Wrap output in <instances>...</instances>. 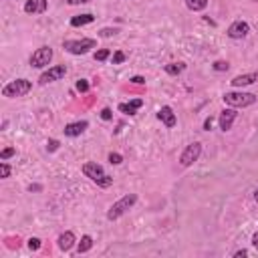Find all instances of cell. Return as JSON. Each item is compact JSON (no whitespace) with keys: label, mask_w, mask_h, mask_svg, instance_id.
Returning a JSON list of instances; mask_svg holds the SVG:
<instances>
[{"label":"cell","mask_w":258,"mask_h":258,"mask_svg":"<svg viewBox=\"0 0 258 258\" xmlns=\"http://www.w3.org/2000/svg\"><path fill=\"white\" fill-rule=\"evenodd\" d=\"M49 10V0H26L24 12L26 14H45Z\"/></svg>","instance_id":"11"},{"label":"cell","mask_w":258,"mask_h":258,"mask_svg":"<svg viewBox=\"0 0 258 258\" xmlns=\"http://www.w3.org/2000/svg\"><path fill=\"white\" fill-rule=\"evenodd\" d=\"M254 202H258V188L254 190Z\"/></svg>","instance_id":"37"},{"label":"cell","mask_w":258,"mask_h":258,"mask_svg":"<svg viewBox=\"0 0 258 258\" xmlns=\"http://www.w3.org/2000/svg\"><path fill=\"white\" fill-rule=\"evenodd\" d=\"M111 61H113V64H121V63H125V61H127V55H125L123 51H115Z\"/></svg>","instance_id":"25"},{"label":"cell","mask_w":258,"mask_h":258,"mask_svg":"<svg viewBox=\"0 0 258 258\" xmlns=\"http://www.w3.org/2000/svg\"><path fill=\"white\" fill-rule=\"evenodd\" d=\"M32 89V81L28 79H16V81H10L2 87V97L6 99H14V97H24L26 93H30Z\"/></svg>","instance_id":"4"},{"label":"cell","mask_w":258,"mask_h":258,"mask_svg":"<svg viewBox=\"0 0 258 258\" xmlns=\"http://www.w3.org/2000/svg\"><path fill=\"white\" fill-rule=\"evenodd\" d=\"M222 101L228 105V107H234V109H244V107H250L258 101V97L252 95V93H244V91H230V93H224L222 95Z\"/></svg>","instance_id":"2"},{"label":"cell","mask_w":258,"mask_h":258,"mask_svg":"<svg viewBox=\"0 0 258 258\" xmlns=\"http://www.w3.org/2000/svg\"><path fill=\"white\" fill-rule=\"evenodd\" d=\"M83 174H85V178H89L99 188H111L113 186V178L103 170V166L97 164V161H87V164H83Z\"/></svg>","instance_id":"1"},{"label":"cell","mask_w":258,"mask_h":258,"mask_svg":"<svg viewBox=\"0 0 258 258\" xmlns=\"http://www.w3.org/2000/svg\"><path fill=\"white\" fill-rule=\"evenodd\" d=\"M16 153V149L14 147H6V149H2V153H0V159H2V161H6L8 157H12Z\"/></svg>","instance_id":"27"},{"label":"cell","mask_w":258,"mask_h":258,"mask_svg":"<svg viewBox=\"0 0 258 258\" xmlns=\"http://www.w3.org/2000/svg\"><path fill=\"white\" fill-rule=\"evenodd\" d=\"M135 202H137V196H135V194H125L123 198H119L115 204H111V208L107 210V220H111V222L119 220L125 212H129V210L135 206Z\"/></svg>","instance_id":"3"},{"label":"cell","mask_w":258,"mask_h":258,"mask_svg":"<svg viewBox=\"0 0 258 258\" xmlns=\"http://www.w3.org/2000/svg\"><path fill=\"white\" fill-rule=\"evenodd\" d=\"M91 248H93V238H91L89 234H85V236L81 238L79 246H77V252H79V254H85V252H89Z\"/></svg>","instance_id":"20"},{"label":"cell","mask_w":258,"mask_h":258,"mask_svg":"<svg viewBox=\"0 0 258 258\" xmlns=\"http://www.w3.org/2000/svg\"><path fill=\"white\" fill-rule=\"evenodd\" d=\"M93 57H95V61L101 63V61H107V59L111 57V51H109V49H101V51H97Z\"/></svg>","instance_id":"24"},{"label":"cell","mask_w":258,"mask_h":258,"mask_svg":"<svg viewBox=\"0 0 258 258\" xmlns=\"http://www.w3.org/2000/svg\"><path fill=\"white\" fill-rule=\"evenodd\" d=\"M143 105V99H131L129 103H119L117 105V111L123 113V115H129V117H133L137 115V109Z\"/></svg>","instance_id":"15"},{"label":"cell","mask_w":258,"mask_h":258,"mask_svg":"<svg viewBox=\"0 0 258 258\" xmlns=\"http://www.w3.org/2000/svg\"><path fill=\"white\" fill-rule=\"evenodd\" d=\"M164 71L168 75H172V77H178V75H182L186 71V63H168L164 67Z\"/></svg>","instance_id":"18"},{"label":"cell","mask_w":258,"mask_h":258,"mask_svg":"<svg viewBox=\"0 0 258 258\" xmlns=\"http://www.w3.org/2000/svg\"><path fill=\"white\" fill-rule=\"evenodd\" d=\"M129 81H131L133 85H145V79H143L141 75H135V77H131V79H129Z\"/></svg>","instance_id":"32"},{"label":"cell","mask_w":258,"mask_h":258,"mask_svg":"<svg viewBox=\"0 0 258 258\" xmlns=\"http://www.w3.org/2000/svg\"><path fill=\"white\" fill-rule=\"evenodd\" d=\"M200 155H202V143H200V141L190 143V145L180 153V166H182V168L194 166V164H196V161L200 159Z\"/></svg>","instance_id":"7"},{"label":"cell","mask_w":258,"mask_h":258,"mask_svg":"<svg viewBox=\"0 0 258 258\" xmlns=\"http://www.w3.org/2000/svg\"><path fill=\"white\" fill-rule=\"evenodd\" d=\"M89 127V121H73V123H67V125H64V129H63V131H64V135H67V137H79L81 133H85V129Z\"/></svg>","instance_id":"13"},{"label":"cell","mask_w":258,"mask_h":258,"mask_svg":"<svg viewBox=\"0 0 258 258\" xmlns=\"http://www.w3.org/2000/svg\"><path fill=\"white\" fill-rule=\"evenodd\" d=\"M186 6L194 12H200V10H206L208 8V0H184Z\"/></svg>","instance_id":"19"},{"label":"cell","mask_w":258,"mask_h":258,"mask_svg":"<svg viewBox=\"0 0 258 258\" xmlns=\"http://www.w3.org/2000/svg\"><path fill=\"white\" fill-rule=\"evenodd\" d=\"M75 242H77V236H75V232H73V230H67V232H63V234L59 236V240H57V246H59V250L67 252V250H71V248L75 246Z\"/></svg>","instance_id":"14"},{"label":"cell","mask_w":258,"mask_h":258,"mask_svg":"<svg viewBox=\"0 0 258 258\" xmlns=\"http://www.w3.org/2000/svg\"><path fill=\"white\" fill-rule=\"evenodd\" d=\"M101 119H103V121H111V119H113V111H111L109 107L101 109Z\"/></svg>","instance_id":"31"},{"label":"cell","mask_w":258,"mask_h":258,"mask_svg":"<svg viewBox=\"0 0 258 258\" xmlns=\"http://www.w3.org/2000/svg\"><path fill=\"white\" fill-rule=\"evenodd\" d=\"M64 75H67V67H64V64H55V67H49V69L39 77V83H41V85L55 83V81H61Z\"/></svg>","instance_id":"8"},{"label":"cell","mask_w":258,"mask_h":258,"mask_svg":"<svg viewBox=\"0 0 258 258\" xmlns=\"http://www.w3.org/2000/svg\"><path fill=\"white\" fill-rule=\"evenodd\" d=\"M212 69H214L216 73H222V71H228L230 64H228V61H216V63L212 64Z\"/></svg>","instance_id":"22"},{"label":"cell","mask_w":258,"mask_h":258,"mask_svg":"<svg viewBox=\"0 0 258 258\" xmlns=\"http://www.w3.org/2000/svg\"><path fill=\"white\" fill-rule=\"evenodd\" d=\"M157 119L164 123L168 129H172V127H176V123H178V117H176V113H174V109L170 107V105H164L159 111H157Z\"/></svg>","instance_id":"12"},{"label":"cell","mask_w":258,"mask_h":258,"mask_svg":"<svg viewBox=\"0 0 258 258\" xmlns=\"http://www.w3.org/2000/svg\"><path fill=\"white\" fill-rule=\"evenodd\" d=\"M67 4H71V6H75V4H87V2H91V0H64Z\"/></svg>","instance_id":"33"},{"label":"cell","mask_w":258,"mask_h":258,"mask_svg":"<svg viewBox=\"0 0 258 258\" xmlns=\"http://www.w3.org/2000/svg\"><path fill=\"white\" fill-rule=\"evenodd\" d=\"M236 117H238V113H236V109H234V107H228V109H222V111H220L218 123H220V129H222L224 133H226V131H230V129H232V125H234Z\"/></svg>","instance_id":"10"},{"label":"cell","mask_w":258,"mask_h":258,"mask_svg":"<svg viewBox=\"0 0 258 258\" xmlns=\"http://www.w3.org/2000/svg\"><path fill=\"white\" fill-rule=\"evenodd\" d=\"M10 174H12V168L6 164V161H0V178L6 180V178H10Z\"/></svg>","instance_id":"21"},{"label":"cell","mask_w":258,"mask_h":258,"mask_svg":"<svg viewBox=\"0 0 258 258\" xmlns=\"http://www.w3.org/2000/svg\"><path fill=\"white\" fill-rule=\"evenodd\" d=\"M51 61H53V49L49 45H45V47H39L30 55V67L32 69H45L51 64Z\"/></svg>","instance_id":"5"},{"label":"cell","mask_w":258,"mask_h":258,"mask_svg":"<svg viewBox=\"0 0 258 258\" xmlns=\"http://www.w3.org/2000/svg\"><path fill=\"white\" fill-rule=\"evenodd\" d=\"M256 2H258V0H256Z\"/></svg>","instance_id":"38"},{"label":"cell","mask_w":258,"mask_h":258,"mask_svg":"<svg viewBox=\"0 0 258 258\" xmlns=\"http://www.w3.org/2000/svg\"><path fill=\"white\" fill-rule=\"evenodd\" d=\"M59 145H61V143H59V139H49V141H47V151H51V153H53V151H57V149H59Z\"/></svg>","instance_id":"30"},{"label":"cell","mask_w":258,"mask_h":258,"mask_svg":"<svg viewBox=\"0 0 258 258\" xmlns=\"http://www.w3.org/2000/svg\"><path fill=\"white\" fill-rule=\"evenodd\" d=\"M248 32H250V24L246 20H234L228 26V30H226V35H228L230 39H234V41H240V39L248 37Z\"/></svg>","instance_id":"9"},{"label":"cell","mask_w":258,"mask_h":258,"mask_svg":"<svg viewBox=\"0 0 258 258\" xmlns=\"http://www.w3.org/2000/svg\"><path fill=\"white\" fill-rule=\"evenodd\" d=\"M252 246L258 250V232H254V234H252Z\"/></svg>","instance_id":"36"},{"label":"cell","mask_w":258,"mask_h":258,"mask_svg":"<svg viewBox=\"0 0 258 258\" xmlns=\"http://www.w3.org/2000/svg\"><path fill=\"white\" fill-rule=\"evenodd\" d=\"M109 164H111V166H121V164H123V155L111 151V153H109Z\"/></svg>","instance_id":"26"},{"label":"cell","mask_w":258,"mask_h":258,"mask_svg":"<svg viewBox=\"0 0 258 258\" xmlns=\"http://www.w3.org/2000/svg\"><path fill=\"white\" fill-rule=\"evenodd\" d=\"M212 123H214V117H206V121H204V129H206V131H210V129H212Z\"/></svg>","instance_id":"34"},{"label":"cell","mask_w":258,"mask_h":258,"mask_svg":"<svg viewBox=\"0 0 258 258\" xmlns=\"http://www.w3.org/2000/svg\"><path fill=\"white\" fill-rule=\"evenodd\" d=\"M77 91H79V93H87V91H89L87 79H79V81H77Z\"/></svg>","instance_id":"29"},{"label":"cell","mask_w":258,"mask_h":258,"mask_svg":"<svg viewBox=\"0 0 258 258\" xmlns=\"http://www.w3.org/2000/svg\"><path fill=\"white\" fill-rule=\"evenodd\" d=\"M28 250H32V252H37L41 246H43V242H41V238H37V236H32V238H28Z\"/></svg>","instance_id":"23"},{"label":"cell","mask_w":258,"mask_h":258,"mask_svg":"<svg viewBox=\"0 0 258 258\" xmlns=\"http://www.w3.org/2000/svg\"><path fill=\"white\" fill-rule=\"evenodd\" d=\"M256 81H258V73H244V75H238V77H234L230 83H232V87H236V89H242V87H248V85L256 83Z\"/></svg>","instance_id":"16"},{"label":"cell","mask_w":258,"mask_h":258,"mask_svg":"<svg viewBox=\"0 0 258 258\" xmlns=\"http://www.w3.org/2000/svg\"><path fill=\"white\" fill-rule=\"evenodd\" d=\"M97 47L95 39H81V41H63V49L71 55H87L91 49Z\"/></svg>","instance_id":"6"},{"label":"cell","mask_w":258,"mask_h":258,"mask_svg":"<svg viewBox=\"0 0 258 258\" xmlns=\"http://www.w3.org/2000/svg\"><path fill=\"white\" fill-rule=\"evenodd\" d=\"M242 256H248V250H236L234 252V258H242Z\"/></svg>","instance_id":"35"},{"label":"cell","mask_w":258,"mask_h":258,"mask_svg":"<svg viewBox=\"0 0 258 258\" xmlns=\"http://www.w3.org/2000/svg\"><path fill=\"white\" fill-rule=\"evenodd\" d=\"M93 20H95V16H93L91 12H87V14H77V16L71 18V26H73V28H77V26H85V24H91Z\"/></svg>","instance_id":"17"},{"label":"cell","mask_w":258,"mask_h":258,"mask_svg":"<svg viewBox=\"0 0 258 258\" xmlns=\"http://www.w3.org/2000/svg\"><path fill=\"white\" fill-rule=\"evenodd\" d=\"M117 32H119L117 28H101V30H99V37H105V39H107V37L117 35Z\"/></svg>","instance_id":"28"}]
</instances>
